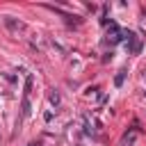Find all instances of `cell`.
<instances>
[{
    "instance_id": "1",
    "label": "cell",
    "mask_w": 146,
    "mask_h": 146,
    "mask_svg": "<svg viewBox=\"0 0 146 146\" xmlns=\"http://www.w3.org/2000/svg\"><path fill=\"white\" fill-rule=\"evenodd\" d=\"M5 23H7V25H9L11 30H18V27H21V23H16V21H11V16H7V18H5Z\"/></svg>"
}]
</instances>
